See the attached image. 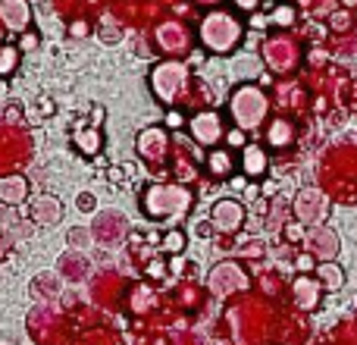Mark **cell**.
<instances>
[{
	"instance_id": "cell-1",
	"label": "cell",
	"mask_w": 357,
	"mask_h": 345,
	"mask_svg": "<svg viewBox=\"0 0 357 345\" xmlns=\"http://www.w3.org/2000/svg\"><path fill=\"white\" fill-rule=\"evenodd\" d=\"M195 191L185 185L169 182H151L142 191V214L151 220H185L195 204Z\"/></svg>"
},
{
	"instance_id": "cell-2",
	"label": "cell",
	"mask_w": 357,
	"mask_h": 345,
	"mask_svg": "<svg viewBox=\"0 0 357 345\" xmlns=\"http://www.w3.org/2000/svg\"><path fill=\"white\" fill-rule=\"evenodd\" d=\"M241 41V25L229 13H210L201 22V44L213 54H232Z\"/></svg>"
},
{
	"instance_id": "cell-3",
	"label": "cell",
	"mask_w": 357,
	"mask_h": 345,
	"mask_svg": "<svg viewBox=\"0 0 357 345\" xmlns=\"http://www.w3.org/2000/svg\"><path fill=\"white\" fill-rule=\"evenodd\" d=\"M266 98L257 91L254 85H238L232 91V98H229V113H232L235 126H238L241 132H254L260 123H264L266 117Z\"/></svg>"
},
{
	"instance_id": "cell-4",
	"label": "cell",
	"mask_w": 357,
	"mask_h": 345,
	"mask_svg": "<svg viewBox=\"0 0 357 345\" xmlns=\"http://www.w3.org/2000/svg\"><path fill=\"white\" fill-rule=\"evenodd\" d=\"M185 85H188V73L178 60L157 63L154 73H151V88H154L157 101H163V104H176L185 94Z\"/></svg>"
},
{
	"instance_id": "cell-5",
	"label": "cell",
	"mask_w": 357,
	"mask_h": 345,
	"mask_svg": "<svg viewBox=\"0 0 357 345\" xmlns=\"http://www.w3.org/2000/svg\"><path fill=\"white\" fill-rule=\"evenodd\" d=\"M188 135L195 145L213 151V148H220V142L229 135V129H226V119H222L220 110H197L195 117L188 119Z\"/></svg>"
},
{
	"instance_id": "cell-6",
	"label": "cell",
	"mask_w": 357,
	"mask_h": 345,
	"mask_svg": "<svg viewBox=\"0 0 357 345\" xmlns=\"http://www.w3.org/2000/svg\"><path fill=\"white\" fill-rule=\"evenodd\" d=\"M169 148H173V138H169L167 126H148L135 138V151L148 167H163L169 157Z\"/></svg>"
},
{
	"instance_id": "cell-7",
	"label": "cell",
	"mask_w": 357,
	"mask_h": 345,
	"mask_svg": "<svg viewBox=\"0 0 357 345\" xmlns=\"http://www.w3.org/2000/svg\"><path fill=\"white\" fill-rule=\"evenodd\" d=\"M245 220H248L245 204L235 201V198H220V201L210 207V226L222 235H235L245 226Z\"/></svg>"
},
{
	"instance_id": "cell-8",
	"label": "cell",
	"mask_w": 357,
	"mask_h": 345,
	"mask_svg": "<svg viewBox=\"0 0 357 345\" xmlns=\"http://www.w3.org/2000/svg\"><path fill=\"white\" fill-rule=\"evenodd\" d=\"M207 286H210V292H213L216 298H229L235 289L248 286V273H241L238 264H216L213 270H210Z\"/></svg>"
},
{
	"instance_id": "cell-9",
	"label": "cell",
	"mask_w": 357,
	"mask_h": 345,
	"mask_svg": "<svg viewBox=\"0 0 357 345\" xmlns=\"http://www.w3.org/2000/svg\"><path fill=\"white\" fill-rule=\"evenodd\" d=\"M29 216H31V223H38V226H56V223L63 220V201L56 195L35 198L29 207Z\"/></svg>"
},
{
	"instance_id": "cell-10",
	"label": "cell",
	"mask_w": 357,
	"mask_h": 345,
	"mask_svg": "<svg viewBox=\"0 0 357 345\" xmlns=\"http://www.w3.org/2000/svg\"><path fill=\"white\" fill-rule=\"evenodd\" d=\"M295 214L301 223H320L326 216V198L317 189H304L295 201Z\"/></svg>"
},
{
	"instance_id": "cell-11",
	"label": "cell",
	"mask_w": 357,
	"mask_h": 345,
	"mask_svg": "<svg viewBox=\"0 0 357 345\" xmlns=\"http://www.w3.org/2000/svg\"><path fill=\"white\" fill-rule=\"evenodd\" d=\"M291 292H295V304L301 311H314L317 304H320L323 298V283L320 279H314L310 273H301V277L295 279V286H291Z\"/></svg>"
},
{
	"instance_id": "cell-12",
	"label": "cell",
	"mask_w": 357,
	"mask_h": 345,
	"mask_svg": "<svg viewBox=\"0 0 357 345\" xmlns=\"http://www.w3.org/2000/svg\"><path fill=\"white\" fill-rule=\"evenodd\" d=\"M241 172H245L248 179H260L266 170H270V154H266L264 145H254L248 142L245 148H241V161H238Z\"/></svg>"
},
{
	"instance_id": "cell-13",
	"label": "cell",
	"mask_w": 357,
	"mask_h": 345,
	"mask_svg": "<svg viewBox=\"0 0 357 345\" xmlns=\"http://www.w3.org/2000/svg\"><path fill=\"white\" fill-rule=\"evenodd\" d=\"M31 195V185L25 176H19V172H13V176H0V204H6V207H19L22 201H29Z\"/></svg>"
},
{
	"instance_id": "cell-14",
	"label": "cell",
	"mask_w": 357,
	"mask_h": 345,
	"mask_svg": "<svg viewBox=\"0 0 357 345\" xmlns=\"http://www.w3.org/2000/svg\"><path fill=\"white\" fill-rule=\"evenodd\" d=\"M0 22L10 31H25L31 25V10L25 0H0Z\"/></svg>"
},
{
	"instance_id": "cell-15",
	"label": "cell",
	"mask_w": 357,
	"mask_h": 345,
	"mask_svg": "<svg viewBox=\"0 0 357 345\" xmlns=\"http://www.w3.org/2000/svg\"><path fill=\"white\" fill-rule=\"evenodd\" d=\"M73 145L79 154L85 157H98L104 151V135H100L98 126H82V129L73 132Z\"/></svg>"
},
{
	"instance_id": "cell-16",
	"label": "cell",
	"mask_w": 357,
	"mask_h": 345,
	"mask_svg": "<svg viewBox=\"0 0 357 345\" xmlns=\"http://www.w3.org/2000/svg\"><path fill=\"white\" fill-rule=\"evenodd\" d=\"M204 163H207V170H210V176H213V179H232L235 167H238L229 148H213V151H207Z\"/></svg>"
},
{
	"instance_id": "cell-17",
	"label": "cell",
	"mask_w": 357,
	"mask_h": 345,
	"mask_svg": "<svg viewBox=\"0 0 357 345\" xmlns=\"http://www.w3.org/2000/svg\"><path fill=\"white\" fill-rule=\"evenodd\" d=\"M291 142H295V126L282 117L273 119L270 129H266V145H270V148H289Z\"/></svg>"
},
{
	"instance_id": "cell-18",
	"label": "cell",
	"mask_w": 357,
	"mask_h": 345,
	"mask_svg": "<svg viewBox=\"0 0 357 345\" xmlns=\"http://www.w3.org/2000/svg\"><path fill=\"white\" fill-rule=\"evenodd\" d=\"M317 279L323 283V289L335 292V289H342V286H345V270H342L339 264H333V260H326V264L317 267Z\"/></svg>"
},
{
	"instance_id": "cell-19",
	"label": "cell",
	"mask_w": 357,
	"mask_h": 345,
	"mask_svg": "<svg viewBox=\"0 0 357 345\" xmlns=\"http://www.w3.org/2000/svg\"><path fill=\"white\" fill-rule=\"evenodd\" d=\"M31 295L35 298H56L60 295V279H56V273H38V277L31 279Z\"/></svg>"
},
{
	"instance_id": "cell-20",
	"label": "cell",
	"mask_w": 357,
	"mask_h": 345,
	"mask_svg": "<svg viewBox=\"0 0 357 345\" xmlns=\"http://www.w3.org/2000/svg\"><path fill=\"white\" fill-rule=\"evenodd\" d=\"M60 273L69 279H82L88 273V260L82 254H63L60 258Z\"/></svg>"
},
{
	"instance_id": "cell-21",
	"label": "cell",
	"mask_w": 357,
	"mask_h": 345,
	"mask_svg": "<svg viewBox=\"0 0 357 345\" xmlns=\"http://www.w3.org/2000/svg\"><path fill=\"white\" fill-rule=\"evenodd\" d=\"M19 57H22V50H19L16 44H0V75H13V73H16Z\"/></svg>"
},
{
	"instance_id": "cell-22",
	"label": "cell",
	"mask_w": 357,
	"mask_h": 345,
	"mask_svg": "<svg viewBox=\"0 0 357 345\" xmlns=\"http://www.w3.org/2000/svg\"><path fill=\"white\" fill-rule=\"evenodd\" d=\"M160 245H163V251H167V254H182L185 245H188V239H185L182 229H169V233L163 235Z\"/></svg>"
},
{
	"instance_id": "cell-23",
	"label": "cell",
	"mask_w": 357,
	"mask_h": 345,
	"mask_svg": "<svg viewBox=\"0 0 357 345\" xmlns=\"http://www.w3.org/2000/svg\"><path fill=\"white\" fill-rule=\"evenodd\" d=\"M66 242L73 248H88L94 242V233H88L85 226H73V229H69V235H66Z\"/></svg>"
},
{
	"instance_id": "cell-24",
	"label": "cell",
	"mask_w": 357,
	"mask_h": 345,
	"mask_svg": "<svg viewBox=\"0 0 357 345\" xmlns=\"http://www.w3.org/2000/svg\"><path fill=\"white\" fill-rule=\"evenodd\" d=\"M273 22H276V25H291V22H295V6H289V3L276 6V13H273Z\"/></svg>"
},
{
	"instance_id": "cell-25",
	"label": "cell",
	"mask_w": 357,
	"mask_h": 345,
	"mask_svg": "<svg viewBox=\"0 0 357 345\" xmlns=\"http://www.w3.org/2000/svg\"><path fill=\"white\" fill-rule=\"evenodd\" d=\"M75 204H79V210H85V214H94V204L98 201H94L91 191H82V195L75 198Z\"/></svg>"
},
{
	"instance_id": "cell-26",
	"label": "cell",
	"mask_w": 357,
	"mask_h": 345,
	"mask_svg": "<svg viewBox=\"0 0 357 345\" xmlns=\"http://www.w3.org/2000/svg\"><path fill=\"white\" fill-rule=\"evenodd\" d=\"M285 239L289 242H304V226L301 223H289V226H285Z\"/></svg>"
},
{
	"instance_id": "cell-27",
	"label": "cell",
	"mask_w": 357,
	"mask_h": 345,
	"mask_svg": "<svg viewBox=\"0 0 357 345\" xmlns=\"http://www.w3.org/2000/svg\"><path fill=\"white\" fill-rule=\"evenodd\" d=\"M226 142H229V145H232V148H245V145H248V142H245V132H241V129H238V126H235V129H229Z\"/></svg>"
},
{
	"instance_id": "cell-28",
	"label": "cell",
	"mask_w": 357,
	"mask_h": 345,
	"mask_svg": "<svg viewBox=\"0 0 357 345\" xmlns=\"http://www.w3.org/2000/svg\"><path fill=\"white\" fill-rule=\"evenodd\" d=\"M182 126H188L182 113H178V110H169V113H167V129H182Z\"/></svg>"
},
{
	"instance_id": "cell-29",
	"label": "cell",
	"mask_w": 357,
	"mask_h": 345,
	"mask_svg": "<svg viewBox=\"0 0 357 345\" xmlns=\"http://www.w3.org/2000/svg\"><path fill=\"white\" fill-rule=\"evenodd\" d=\"M295 267L301 273H310V270H317V264H314V258H310V254H301V258L295 260Z\"/></svg>"
},
{
	"instance_id": "cell-30",
	"label": "cell",
	"mask_w": 357,
	"mask_h": 345,
	"mask_svg": "<svg viewBox=\"0 0 357 345\" xmlns=\"http://www.w3.org/2000/svg\"><path fill=\"white\" fill-rule=\"evenodd\" d=\"M38 113H41V117H54V101H50V98H38Z\"/></svg>"
},
{
	"instance_id": "cell-31",
	"label": "cell",
	"mask_w": 357,
	"mask_h": 345,
	"mask_svg": "<svg viewBox=\"0 0 357 345\" xmlns=\"http://www.w3.org/2000/svg\"><path fill=\"white\" fill-rule=\"evenodd\" d=\"M235 6H238V10H245V13H254L260 6V0H232Z\"/></svg>"
},
{
	"instance_id": "cell-32",
	"label": "cell",
	"mask_w": 357,
	"mask_h": 345,
	"mask_svg": "<svg viewBox=\"0 0 357 345\" xmlns=\"http://www.w3.org/2000/svg\"><path fill=\"white\" fill-rule=\"evenodd\" d=\"M107 179H110V182H123V179H126V170H123V167H110V170H107Z\"/></svg>"
},
{
	"instance_id": "cell-33",
	"label": "cell",
	"mask_w": 357,
	"mask_h": 345,
	"mask_svg": "<svg viewBox=\"0 0 357 345\" xmlns=\"http://www.w3.org/2000/svg\"><path fill=\"white\" fill-rule=\"evenodd\" d=\"M38 44V38H35V31H29V35L22 38V44H19V50H31Z\"/></svg>"
},
{
	"instance_id": "cell-34",
	"label": "cell",
	"mask_w": 357,
	"mask_h": 345,
	"mask_svg": "<svg viewBox=\"0 0 357 345\" xmlns=\"http://www.w3.org/2000/svg\"><path fill=\"white\" fill-rule=\"evenodd\" d=\"M104 123V107H91V126Z\"/></svg>"
},
{
	"instance_id": "cell-35",
	"label": "cell",
	"mask_w": 357,
	"mask_h": 345,
	"mask_svg": "<svg viewBox=\"0 0 357 345\" xmlns=\"http://www.w3.org/2000/svg\"><path fill=\"white\" fill-rule=\"evenodd\" d=\"M163 270H167V267H163V260H154V264L148 267V273H151V277H163Z\"/></svg>"
},
{
	"instance_id": "cell-36",
	"label": "cell",
	"mask_w": 357,
	"mask_h": 345,
	"mask_svg": "<svg viewBox=\"0 0 357 345\" xmlns=\"http://www.w3.org/2000/svg\"><path fill=\"white\" fill-rule=\"evenodd\" d=\"M188 60H191V66H201V63H204V50H195Z\"/></svg>"
},
{
	"instance_id": "cell-37",
	"label": "cell",
	"mask_w": 357,
	"mask_h": 345,
	"mask_svg": "<svg viewBox=\"0 0 357 345\" xmlns=\"http://www.w3.org/2000/svg\"><path fill=\"white\" fill-rule=\"evenodd\" d=\"M345 3H348V6H354V3H357V0H345Z\"/></svg>"
}]
</instances>
